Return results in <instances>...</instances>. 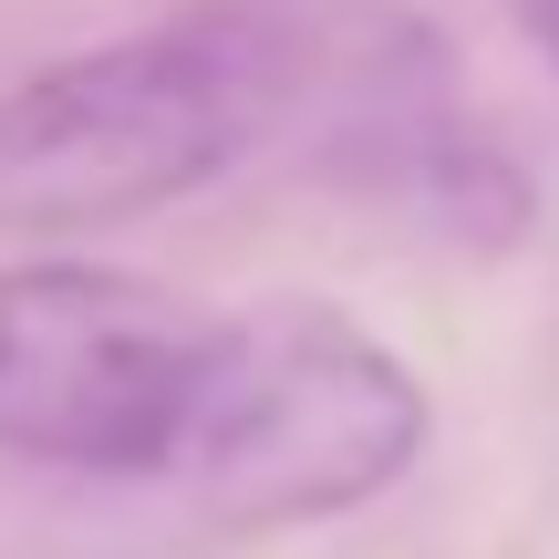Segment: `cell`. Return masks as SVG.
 <instances>
[{
    "mask_svg": "<svg viewBox=\"0 0 559 559\" xmlns=\"http://www.w3.org/2000/svg\"><path fill=\"white\" fill-rule=\"evenodd\" d=\"M362 166L415 218H519L487 187H519L456 124L445 52L404 0H177L145 32L62 52L0 94V228L73 239L124 228L260 156Z\"/></svg>",
    "mask_w": 559,
    "mask_h": 559,
    "instance_id": "obj_1",
    "label": "cell"
},
{
    "mask_svg": "<svg viewBox=\"0 0 559 559\" xmlns=\"http://www.w3.org/2000/svg\"><path fill=\"white\" fill-rule=\"evenodd\" d=\"M425 436H436V404L394 342L332 300L270 290L207 321L198 404L166 487L228 539H280V528H332L394 498Z\"/></svg>",
    "mask_w": 559,
    "mask_h": 559,
    "instance_id": "obj_2",
    "label": "cell"
},
{
    "mask_svg": "<svg viewBox=\"0 0 559 559\" xmlns=\"http://www.w3.org/2000/svg\"><path fill=\"white\" fill-rule=\"evenodd\" d=\"M207 321L187 290L115 260L0 270V456L52 477H166L198 404Z\"/></svg>",
    "mask_w": 559,
    "mask_h": 559,
    "instance_id": "obj_3",
    "label": "cell"
},
{
    "mask_svg": "<svg viewBox=\"0 0 559 559\" xmlns=\"http://www.w3.org/2000/svg\"><path fill=\"white\" fill-rule=\"evenodd\" d=\"M519 11V32L539 41V62H549V83H559V0H508Z\"/></svg>",
    "mask_w": 559,
    "mask_h": 559,
    "instance_id": "obj_4",
    "label": "cell"
}]
</instances>
